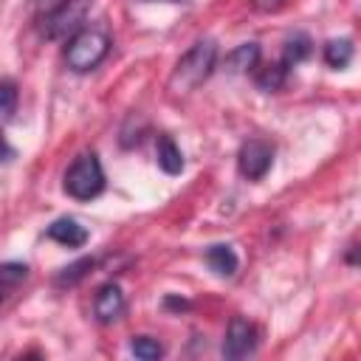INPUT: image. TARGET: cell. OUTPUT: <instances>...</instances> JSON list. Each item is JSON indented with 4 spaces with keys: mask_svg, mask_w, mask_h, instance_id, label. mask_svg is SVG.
Returning a JSON list of instances; mask_svg holds the SVG:
<instances>
[{
    "mask_svg": "<svg viewBox=\"0 0 361 361\" xmlns=\"http://www.w3.org/2000/svg\"><path fill=\"white\" fill-rule=\"evenodd\" d=\"M214 62H217V45H214V39H200V42H195V45L178 59V65H175V71H172V76H169V90H172L175 96H183V93L195 90L197 85H203V82L209 79Z\"/></svg>",
    "mask_w": 361,
    "mask_h": 361,
    "instance_id": "cell-1",
    "label": "cell"
},
{
    "mask_svg": "<svg viewBox=\"0 0 361 361\" xmlns=\"http://www.w3.org/2000/svg\"><path fill=\"white\" fill-rule=\"evenodd\" d=\"M110 51V37L99 28H82L71 37L68 48H65V62L71 71L76 73H85V71H93Z\"/></svg>",
    "mask_w": 361,
    "mask_h": 361,
    "instance_id": "cell-2",
    "label": "cell"
},
{
    "mask_svg": "<svg viewBox=\"0 0 361 361\" xmlns=\"http://www.w3.org/2000/svg\"><path fill=\"white\" fill-rule=\"evenodd\" d=\"M65 192L76 200H90L96 195H102L104 189V169H102V161L93 155V152H82L65 172V180H62Z\"/></svg>",
    "mask_w": 361,
    "mask_h": 361,
    "instance_id": "cell-3",
    "label": "cell"
},
{
    "mask_svg": "<svg viewBox=\"0 0 361 361\" xmlns=\"http://www.w3.org/2000/svg\"><path fill=\"white\" fill-rule=\"evenodd\" d=\"M90 11V0H62L59 6H54L45 20H42V31L48 39H65L73 37L76 31H82V23Z\"/></svg>",
    "mask_w": 361,
    "mask_h": 361,
    "instance_id": "cell-4",
    "label": "cell"
},
{
    "mask_svg": "<svg viewBox=\"0 0 361 361\" xmlns=\"http://www.w3.org/2000/svg\"><path fill=\"white\" fill-rule=\"evenodd\" d=\"M274 164V147L262 138H251L237 152V166L248 180H259Z\"/></svg>",
    "mask_w": 361,
    "mask_h": 361,
    "instance_id": "cell-5",
    "label": "cell"
},
{
    "mask_svg": "<svg viewBox=\"0 0 361 361\" xmlns=\"http://www.w3.org/2000/svg\"><path fill=\"white\" fill-rule=\"evenodd\" d=\"M257 350V330L243 316H234L228 322L226 338H223V355L226 358H245Z\"/></svg>",
    "mask_w": 361,
    "mask_h": 361,
    "instance_id": "cell-6",
    "label": "cell"
},
{
    "mask_svg": "<svg viewBox=\"0 0 361 361\" xmlns=\"http://www.w3.org/2000/svg\"><path fill=\"white\" fill-rule=\"evenodd\" d=\"M93 313H96V319L104 322V324L116 322V319L124 313V293H121V288H118L116 282H107V285L99 288V293H96V299H93Z\"/></svg>",
    "mask_w": 361,
    "mask_h": 361,
    "instance_id": "cell-7",
    "label": "cell"
},
{
    "mask_svg": "<svg viewBox=\"0 0 361 361\" xmlns=\"http://www.w3.org/2000/svg\"><path fill=\"white\" fill-rule=\"evenodd\" d=\"M48 237H51L54 243H59V245L79 248V245L87 243V228H85L79 220H73V217H59V220H54V223L48 226Z\"/></svg>",
    "mask_w": 361,
    "mask_h": 361,
    "instance_id": "cell-8",
    "label": "cell"
},
{
    "mask_svg": "<svg viewBox=\"0 0 361 361\" xmlns=\"http://www.w3.org/2000/svg\"><path fill=\"white\" fill-rule=\"evenodd\" d=\"M206 262H209V268H212L217 276H234V274H237V265H240L234 248H231V245H223V243L206 248Z\"/></svg>",
    "mask_w": 361,
    "mask_h": 361,
    "instance_id": "cell-9",
    "label": "cell"
},
{
    "mask_svg": "<svg viewBox=\"0 0 361 361\" xmlns=\"http://www.w3.org/2000/svg\"><path fill=\"white\" fill-rule=\"evenodd\" d=\"M155 155H158V166H161L166 175H178V172L183 169V152H180V147H178L169 135H161V138H158Z\"/></svg>",
    "mask_w": 361,
    "mask_h": 361,
    "instance_id": "cell-10",
    "label": "cell"
},
{
    "mask_svg": "<svg viewBox=\"0 0 361 361\" xmlns=\"http://www.w3.org/2000/svg\"><path fill=\"white\" fill-rule=\"evenodd\" d=\"M257 62H259V45H257V42H243V45H237V48L228 54V59H226V65H228L231 73L251 71V68H257Z\"/></svg>",
    "mask_w": 361,
    "mask_h": 361,
    "instance_id": "cell-11",
    "label": "cell"
},
{
    "mask_svg": "<svg viewBox=\"0 0 361 361\" xmlns=\"http://www.w3.org/2000/svg\"><path fill=\"white\" fill-rule=\"evenodd\" d=\"M353 59V42L350 39H330L324 45V62L330 68H347Z\"/></svg>",
    "mask_w": 361,
    "mask_h": 361,
    "instance_id": "cell-12",
    "label": "cell"
},
{
    "mask_svg": "<svg viewBox=\"0 0 361 361\" xmlns=\"http://www.w3.org/2000/svg\"><path fill=\"white\" fill-rule=\"evenodd\" d=\"M310 54V39L305 34H293L288 42H285V51H282V65L290 68L296 62H302L305 56Z\"/></svg>",
    "mask_w": 361,
    "mask_h": 361,
    "instance_id": "cell-13",
    "label": "cell"
},
{
    "mask_svg": "<svg viewBox=\"0 0 361 361\" xmlns=\"http://www.w3.org/2000/svg\"><path fill=\"white\" fill-rule=\"evenodd\" d=\"M130 350H133V355L141 358V361H155V358L164 355V347L158 344V338H149V336L133 338V341H130Z\"/></svg>",
    "mask_w": 361,
    "mask_h": 361,
    "instance_id": "cell-14",
    "label": "cell"
},
{
    "mask_svg": "<svg viewBox=\"0 0 361 361\" xmlns=\"http://www.w3.org/2000/svg\"><path fill=\"white\" fill-rule=\"evenodd\" d=\"M93 268V259L90 257H85V259H76L73 265H68V268H62L59 271V276H56V285H73V282H79L87 271Z\"/></svg>",
    "mask_w": 361,
    "mask_h": 361,
    "instance_id": "cell-15",
    "label": "cell"
},
{
    "mask_svg": "<svg viewBox=\"0 0 361 361\" xmlns=\"http://www.w3.org/2000/svg\"><path fill=\"white\" fill-rule=\"evenodd\" d=\"M285 65L279 62V65H271V68H265L259 76H257V85L262 87V90H279L282 87V82H285Z\"/></svg>",
    "mask_w": 361,
    "mask_h": 361,
    "instance_id": "cell-16",
    "label": "cell"
},
{
    "mask_svg": "<svg viewBox=\"0 0 361 361\" xmlns=\"http://www.w3.org/2000/svg\"><path fill=\"white\" fill-rule=\"evenodd\" d=\"M28 276V268L23 262H3L0 265V288H14Z\"/></svg>",
    "mask_w": 361,
    "mask_h": 361,
    "instance_id": "cell-17",
    "label": "cell"
},
{
    "mask_svg": "<svg viewBox=\"0 0 361 361\" xmlns=\"http://www.w3.org/2000/svg\"><path fill=\"white\" fill-rule=\"evenodd\" d=\"M17 104V90L11 82H0V116H8Z\"/></svg>",
    "mask_w": 361,
    "mask_h": 361,
    "instance_id": "cell-18",
    "label": "cell"
},
{
    "mask_svg": "<svg viewBox=\"0 0 361 361\" xmlns=\"http://www.w3.org/2000/svg\"><path fill=\"white\" fill-rule=\"evenodd\" d=\"M254 11H262V14H271V11H279L285 6V0H251Z\"/></svg>",
    "mask_w": 361,
    "mask_h": 361,
    "instance_id": "cell-19",
    "label": "cell"
},
{
    "mask_svg": "<svg viewBox=\"0 0 361 361\" xmlns=\"http://www.w3.org/2000/svg\"><path fill=\"white\" fill-rule=\"evenodd\" d=\"M11 155H14V149H11V144L6 141V135L0 133V161H11Z\"/></svg>",
    "mask_w": 361,
    "mask_h": 361,
    "instance_id": "cell-20",
    "label": "cell"
},
{
    "mask_svg": "<svg viewBox=\"0 0 361 361\" xmlns=\"http://www.w3.org/2000/svg\"><path fill=\"white\" fill-rule=\"evenodd\" d=\"M169 3H180V0H169Z\"/></svg>",
    "mask_w": 361,
    "mask_h": 361,
    "instance_id": "cell-21",
    "label": "cell"
}]
</instances>
